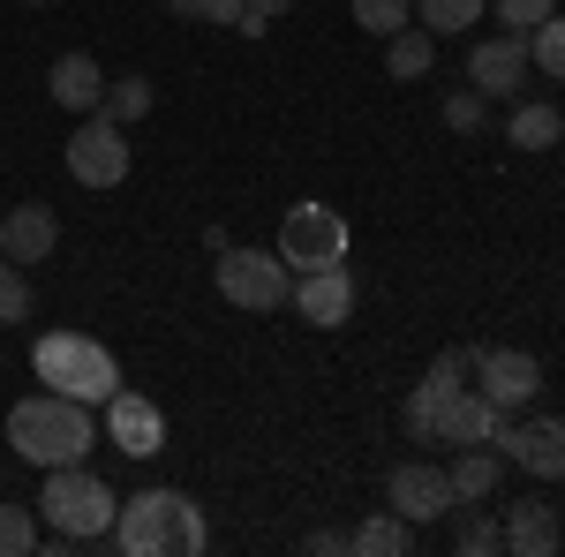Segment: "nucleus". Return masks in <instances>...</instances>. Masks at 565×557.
I'll use <instances>...</instances> for the list:
<instances>
[{
  "mask_svg": "<svg viewBox=\"0 0 565 557\" xmlns=\"http://www.w3.org/2000/svg\"><path fill=\"white\" fill-rule=\"evenodd\" d=\"M490 444L505 452V468L535 474V482H565V422L558 415H543V422H498Z\"/></svg>",
  "mask_w": 565,
  "mask_h": 557,
  "instance_id": "10",
  "label": "nucleus"
},
{
  "mask_svg": "<svg viewBox=\"0 0 565 557\" xmlns=\"http://www.w3.org/2000/svg\"><path fill=\"white\" fill-rule=\"evenodd\" d=\"M558 543H565L558 505H543V497H521V505H505V550H513V557H551Z\"/></svg>",
  "mask_w": 565,
  "mask_h": 557,
  "instance_id": "16",
  "label": "nucleus"
},
{
  "mask_svg": "<svg viewBox=\"0 0 565 557\" xmlns=\"http://www.w3.org/2000/svg\"><path fill=\"white\" fill-rule=\"evenodd\" d=\"M476 392L498 415H521L527 399L543 392V362L521 354V346H476Z\"/></svg>",
  "mask_w": 565,
  "mask_h": 557,
  "instance_id": "9",
  "label": "nucleus"
},
{
  "mask_svg": "<svg viewBox=\"0 0 565 557\" xmlns=\"http://www.w3.org/2000/svg\"><path fill=\"white\" fill-rule=\"evenodd\" d=\"M212 287H218V301H234L249 317H271V309H287V294H295V271H287L279 249H218Z\"/></svg>",
  "mask_w": 565,
  "mask_h": 557,
  "instance_id": "5",
  "label": "nucleus"
},
{
  "mask_svg": "<svg viewBox=\"0 0 565 557\" xmlns=\"http://www.w3.org/2000/svg\"><path fill=\"white\" fill-rule=\"evenodd\" d=\"M31 8H39V0H31Z\"/></svg>",
  "mask_w": 565,
  "mask_h": 557,
  "instance_id": "34",
  "label": "nucleus"
},
{
  "mask_svg": "<svg viewBox=\"0 0 565 557\" xmlns=\"http://www.w3.org/2000/svg\"><path fill=\"white\" fill-rule=\"evenodd\" d=\"M136 167V151H129V129L98 106V114H84V129L68 136V173L84 181V189H121Z\"/></svg>",
  "mask_w": 565,
  "mask_h": 557,
  "instance_id": "7",
  "label": "nucleus"
},
{
  "mask_svg": "<svg viewBox=\"0 0 565 557\" xmlns=\"http://www.w3.org/2000/svg\"><path fill=\"white\" fill-rule=\"evenodd\" d=\"M482 8H490V0H415V23H423L430 39H468L482 23Z\"/></svg>",
  "mask_w": 565,
  "mask_h": 557,
  "instance_id": "22",
  "label": "nucleus"
},
{
  "mask_svg": "<svg viewBox=\"0 0 565 557\" xmlns=\"http://www.w3.org/2000/svg\"><path fill=\"white\" fill-rule=\"evenodd\" d=\"M527 68H543V76L565 84V15H543V23L527 31Z\"/></svg>",
  "mask_w": 565,
  "mask_h": 557,
  "instance_id": "24",
  "label": "nucleus"
},
{
  "mask_svg": "<svg viewBox=\"0 0 565 557\" xmlns=\"http://www.w3.org/2000/svg\"><path fill=\"white\" fill-rule=\"evenodd\" d=\"M31 317V279H23V264L0 257V324H23Z\"/></svg>",
  "mask_w": 565,
  "mask_h": 557,
  "instance_id": "28",
  "label": "nucleus"
},
{
  "mask_svg": "<svg viewBox=\"0 0 565 557\" xmlns=\"http://www.w3.org/2000/svg\"><path fill=\"white\" fill-rule=\"evenodd\" d=\"M430 61H437V39L423 31V23H407V31H392V39H385V68L399 76V84H423Z\"/></svg>",
  "mask_w": 565,
  "mask_h": 557,
  "instance_id": "20",
  "label": "nucleus"
},
{
  "mask_svg": "<svg viewBox=\"0 0 565 557\" xmlns=\"http://www.w3.org/2000/svg\"><path fill=\"white\" fill-rule=\"evenodd\" d=\"M45 90H53V106H68V114H98V106H106V68H98L90 53H61L53 76H45Z\"/></svg>",
  "mask_w": 565,
  "mask_h": 557,
  "instance_id": "17",
  "label": "nucleus"
},
{
  "mask_svg": "<svg viewBox=\"0 0 565 557\" xmlns=\"http://www.w3.org/2000/svg\"><path fill=\"white\" fill-rule=\"evenodd\" d=\"M106 114H114L121 129H129V121H143V114H151V84H143V76H121V84H106Z\"/></svg>",
  "mask_w": 565,
  "mask_h": 557,
  "instance_id": "27",
  "label": "nucleus"
},
{
  "mask_svg": "<svg viewBox=\"0 0 565 557\" xmlns=\"http://www.w3.org/2000/svg\"><path fill=\"white\" fill-rule=\"evenodd\" d=\"M415 543H423V527H415V519H399L392 505H385V513H370V519H362V527L348 535V550H354V557H407Z\"/></svg>",
  "mask_w": 565,
  "mask_h": 557,
  "instance_id": "18",
  "label": "nucleus"
},
{
  "mask_svg": "<svg viewBox=\"0 0 565 557\" xmlns=\"http://www.w3.org/2000/svg\"><path fill=\"white\" fill-rule=\"evenodd\" d=\"M452 550H460V557H490V550H505V519H490L482 505H460Z\"/></svg>",
  "mask_w": 565,
  "mask_h": 557,
  "instance_id": "23",
  "label": "nucleus"
},
{
  "mask_svg": "<svg viewBox=\"0 0 565 557\" xmlns=\"http://www.w3.org/2000/svg\"><path fill=\"white\" fill-rule=\"evenodd\" d=\"M31 369H39L45 392H68V399H84V407H106V399L121 392V362H114V346L90 340V332H39Z\"/></svg>",
  "mask_w": 565,
  "mask_h": 557,
  "instance_id": "4",
  "label": "nucleus"
},
{
  "mask_svg": "<svg viewBox=\"0 0 565 557\" xmlns=\"http://www.w3.org/2000/svg\"><path fill=\"white\" fill-rule=\"evenodd\" d=\"M106 437H114L129 460H159V452H167V415H159V399L114 392V399H106Z\"/></svg>",
  "mask_w": 565,
  "mask_h": 557,
  "instance_id": "12",
  "label": "nucleus"
},
{
  "mask_svg": "<svg viewBox=\"0 0 565 557\" xmlns=\"http://www.w3.org/2000/svg\"><path fill=\"white\" fill-rule=\"evenodd\" d=\"M482 114H490V98H482L476 84L445 98V129H452V136H476V129H482Z\"/></svg>",
  "mask_w": 565,
  "mask_h": 557,
  "instance_id": "29",
  "label": "nucleus"
},
{
  "mask_svg": "<svg viewBox=\"0 0 565 557\" xmlns=\"http://www.w3.org/2000/svg\"><path fill=\"white\" fill-rule=\"evenodd\" d=\"M354 23H362L370 39H392V31L415 23V0H354Z\"/></svg>",
  "mask_w": 565,
  "mask_h": 557,
  "instance_id": "25",
  "label": "nucleus"
},
{
  "mask_svg": "<svg viewBox=\"0 0 565 557\" xmlns=\"http://www.w3.org/2000/svg\"><path fill=\"white\" fill-rule=\"evenodd\" d=\"M8 444H15V460H31L39 474L76 468L98 444V415H90L84 399H68V392H31V399L8 407Z\"/></svg>",
  "mask_w": 565,
  "mask_h": 557,
  "instance_id": "2",
  "label": "nucleus"
},
{
  "mask_svg": "<svg viewBox=\"0 0 565 557\" xmlns=\"http://www.w3.org/2000/svg\"><path fill=\"white\" fill-rule=\"evenodd\" d=\"M505 136L521 143V151H551L565 136V114L551 106V98H527V106H513V121H505Z\"/></svg>",
  "mask_w": 565,
  "mask_h": 557,
  "instance_id": "21",
  "label": "nucleus"
},
{
  "mask_svg": "<svg viewBox=\"0 0 565 557\" xmlns=\"http://www.w3.org/2000/svg\"><path fill=\"white\" fill-rule=\"evenodd\" d=\"M242 8H249V15H264V23H271V15H287V8H295V0H242Z\"/></svg>",
  "mask_w": 565,
  "mask_h": 557,
  "instance_id": "33",
  "label": "nucleus"
},
{
  "mask_svg": "<svg viewBox=\"0 0 565 557\" xmlns=\"http://www.w3.org/2000/svg\"><path fill=\"white\" fill-rule=\"evenodd\" d=\"M39 513H45L39 550L61 557V550H76V543H106V535H114V513H121V497L90 474V460H76V468H45Z\"/></svg>",
  "mask_w": 565,
  "mask_h": 557,
  "instance_id": "3",
  "label": "nucleus"
},
{
  "mask_svg": "<svg viewBox=\"0 0 565 557\" xmlns=\"http://www.w3.org/2000/svg\"><path fill=\"white\" fill-rule=\"evenodd\" d=\"M106 543L121 557H204L212 527H204V505L181 490H136V497H121Z\"/></svg>",
  "mask_w": 565,
  "mask_h": 557,
  "instance_id": "1",
  "label": "nucleus"
},
{
  "mask_svg": "<svg viewBox=\"0 0 565 557\" xmlns=\"http://www.w3.org/2000/svg\"><path fill=\"white\" fill-rule=\"evenodd\" d=\"M498 422H505V415H498V407H490L476 385H460L445 407H437L430 444H452V452H460V444H490V437H498Z\"/></svg>",
  "mask_w": 565,
  "mask_h": 557,
  "instance_id": "14",
  "label": "nucleus"
},
{
  "mask_svg": "<svg viewBox=\"0 0 565 557\" xmlns=\"http://www.w3.org/2000/svg\"><path fill=\"white\" fill-rule=\"evenodd\" d=\"M354 301H362V287H354L348 264H324V271H295V294H287V309L302 317V324H317V332H340L354 317Z\"/></svg>",
  "mask_w": 565,
  "mask_h": 557,
  "instance_id": "11",
  "label": "nucleus"
},
{
  "mask_svg": "<svg viewBox=\"0 0 565 557\" xmlns=\"http://www.w3.org/2000/svg\"><path fill=\"white\" fill-rule=\"evenodd\" d=\"M468 84H476L482 98H513V90L527 84V39H521V31L482 39L476 53H468Z\"/></svg>",
  "mask_w": 565,
  "mask_h": 557,
  "instance_id": "13",
  "label": "nucleus"
},
{
  "mask_svg": "<svg viewBox=\"0 0 565 557\" xmlns=\"http://www.w3.org/2000/svg\"><path fill=\"white\" fill-rule=\"evenodd\" d=\"M61 249V218L53 204H15V212L0 218V257L8 264H45Z\"/></svg>",
  "mask_w": 565,
  "mask_h": 557,
  "instance_id": "15",
  "label": "nucleus"
},
{
  "mask_svg": "<svg viewBox=\"0 0 565 557\" xmlns=\"http://www.w3.org/2000/svg\"><path fill=\"white\" fill-rule=\"evenodd\" d=\"M287 271H324V264H348L354 249V226L332 204H295V212L279 218V242H271Z\"/></svg>",
  "mask_w": 565,
  "mask_h": 557,
  "instance_id": "6",
  "label": "nucleus"
},
{
  "mask_svg": "<svg viewBox=\"0 0 565 557\" xmlns=\"http://www.w3.org/2000/svg\"><path fill=\"white\" fill-rule=\"evenodd\" d=\"M490 15H498L505 31H521V39H527L543 15H558V0H490Z\"/></svg>",
  "mask_w": 565,
  "mask_h": 557,
  "instance_id": "30",
  "label": "nucleus"
},
{
  "mask_svg": "<svg viewBox=\"0 0 565 557\" xmlns=\"http://www.w3.org/2000/svg\"><path fill=\"white\" fill-rule=\"evenodd\" d=\"M39 550V519H31V505H8L0 497V557H31Z\"/></svg>",
  "mask_w": 565,
  "mask_h": 557,
  "instance_id": "26",
  "label": "nucleus"
},
{
  "mask_svg": "<svg viewBox=\"0 0 565 557\" xmlns=\"http://www.w3.org/2000/svg\"><path fill=\"white\" fill-rule=\"evenodd\" d=\"M385 505L399 519H415V527H430V519H452L460 513V497H452V474L430 468V460H399L385 474Z\"/></svg>",
  "mask_w": 565,
  "mask_h": 557,
  "instance_id": "8",
  "label": "nucleus"
},
{
  "mask_svg": "<svg viewBox=\"0 0 565 557\" xmlns=\"http://www.w3.org/2000/svg\"><path fill=\"white\" fill-rule=\"evenodd\" d=\"M174 15H196V23H226V31H242V0H167Z\"/></svg>",
  "mask_w": 565,
  "mask_h": 557,
  "instance_id": "31",
  "label": "nucleus"
},
{
  "mask_svg": "<svg viewBox=\"0 0 565 557\" xmlns=\"http://www.w3.org/2000/svg\"><path fill=\"white\" fill-rule=\"evenodd\" d=\"M348 550V535H340V527H317V535H309V557H340Z\"/></svg>",
  "mask_w": 565,
  "mask_h": 557,
  "instance_id": "32",
  "label": "nucleus"
},
{
  "mask_svg": "<svg viewBox=\"0 0 565 557\" xmlns=\"http://www.w3.org/2000/svg\"><path fill=\"white\" fill-rule=\"evenodd\" d=\"M452 497L460 505H490V490L505 482V452H482V444H460V460H452Z\"/></svg>",
  "mask_w": 565,
  "mask_h": 557,
  "instance_id": "19",
  "label": "nucleus"
}]
</instances>
